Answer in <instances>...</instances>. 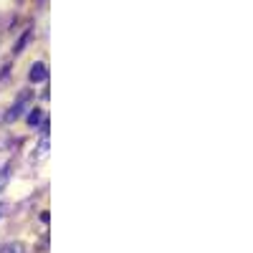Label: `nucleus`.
Listing matches in <instances>:
<instances>
[{"instance_id": "1", "label": "nucleus", "mask_w": 253, "mask_h": 253, "mask_svg": "<svg viewBox=\"0 0 253 253\" xmlns=\"http://www.w3.org/2000/svg\"><path fill=\"white\" fill-rule=\"evenodd\" d=\"M28 99H31V91H26L23 96H20V99L15 101V107L5 114V122H15L20 114H23V112H26V107H28Z\"/></svg>"}, {"instance_id": "2", "label": "nucleus", "mask_w": 253, "mask_h": 253, "mask_svg": "<svg viewBox=\"0 0 253 253\" xmlns=\"http://www.w3.org/2000/svg\"><path fill=\"white\" fill-rule=\"evenodd\" d=\"M46 66L41 61H36L33 66H31V71H28V79H31V84H41V81H46Z\"/></svg>"}, {"instance_id": "3", "label": "nucleus", "mask_w": 253, "mask_h": 253, "mask_svg": "<svg viewBox=\"0 0 253 253\" xmlns=\"http://www.w3.org/2000/svg\"><path fill=\"white\" fill-rule=\"evenodd\" d=\"M26 119H28V124H33V126H36V124H41V119H43V114H41V109H33V112H31V114H28Z\"/></svg>"}, {"instance_id": "4", "label": "nucleus", "mask_w": 253, "mask_h": 253, "mask_svg": "<svg viewBox=\"0 0 253 253\" xmlns=\"http://www.w3.org/2000/svg\"><path fill=\"white\" fill-rule=\"evenodd\" d=\"M5 253H26V246L23 243H10V246H5Z\"/></svg>"}, {"instance_id": "5", "label": "nucleus", "mask_w": 253, "mask_h": 253, "mask_svg": "<svg viewBox=\"0 0 253 253\" xmlns=\"http://www.w3.org/2000/svg\"><path fill=\"white\" fill-rule=\"evenodd\" d=\"M5 182H8V167H3V170H0V190L5 187Z\"/></svg>"}, {"instance_id": "6", "label": "nucleus", "mask_w": 253, "mask_h": 253, "mask_svg": "<svg viewBox=\"0 0 253 253\" xmlns=\"http://www.w3.org/2000/svg\"><path fill=\"white\" fill-rule=\"evenodd\" d=\"M3 210H5V205H0V215H3Z\"/></svg>"}]
</instances>
